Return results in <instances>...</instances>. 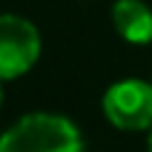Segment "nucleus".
I'll list each match as a JSON object with an SVG mask.
<instances>
[{
  "instance_id": "nucleus-1",
  "label": "nucleus",
  "mask_w": 152,
  "mask_h": 152,
  "mask_svg": "<svg viewBox=\"0 0 152 152\" xmlns=\"http://www.w3.org/2000/svg\"><path fill=\"white\" fill-rule=\"evenodd\" d=\"M0 152H83V139L69 118L32 112L0 136Z\"/></svg>"
},
{
  "instance_id": "nucleus-2",
  "label": "nucleus",
  "mask_w": 152,
  "mask_h": 152,
  "mask_svg": "<svg viewBox=\"0 0 152 152\" xmlns=\"http://www.w3.org/2000/svg\"><path fill=\"white\" fill-rule=\"evenodd\" d=\"M40 59L37 27L16 13H0V80L21 77Z\"/></svg>"
},
{
  "instance_id": "nucleus-3",
  "label": "nucleus",
  "mask_w": 152,
  "mask_h": 152,
  "mask_svg": "<svg viewBox=\"0 0 152 152\" xmlns=\"http://www.w3.org/2000/svg\"><path fill=\"white\" fill-rule=\"evenodd\" d=\"M107 120L120 131H144L152 128V83L128 77L107 88L102 99Z\"/></svg>"
},
{
  "instance_id": "nucleus-4",
  "label": "nucleus",
  "mask_w": 152,
  "mask_h": 152,
  "mask_svg": "<svg viewBox=\"0 0 152 152\" xmlns=\"http://www.w3.org/2000/svg\"><path fill=\"white\" fill-rule=\"evenodd\" d=\"M112 24L126 43L134 45L152 43V8L144 0H115Z\"/></svg>"
},
{
  "instance_id": "nucleus-5",
  "label": "nucleus",
  "mask_w": 152,
  "mask_h": 152,
  "mask_svg": "<svg viewBox=\"0 0 152 152\" xmlns=\"http://www.w3.org/2000/svg\"><path fill=\"white\" fill-rule=\"evenodd\" d=\"M0 104H3V80H0Z\"/></svg>"
},
{
  "instance_id": "nucleus-6",
  "label": "nucleus",
  "mask_w": 152,
  "mask_h": 152,
  "mask_svg": "<svg viewBox=\"0 0 152 152\" xmlns=\"http://www.w3.org/2000/svg\"><path fill=\"white\" fill-rule=\"evenodd\" d=\"M150 152H152V128H150Z\"/></svg>"
}]
</instances>
